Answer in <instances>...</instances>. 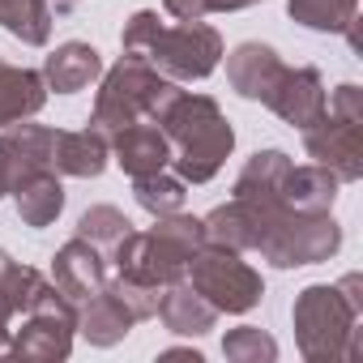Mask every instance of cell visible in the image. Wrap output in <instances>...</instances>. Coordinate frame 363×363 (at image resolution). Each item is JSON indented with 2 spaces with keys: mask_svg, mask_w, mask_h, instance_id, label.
I'll use <instances>...</instances> for the list:
<instances>
[{
  "mask_svg": "<svg viewBox=\"0 0 363 363\" xmlns=\"http://www.w3.org/2000/svg\"><path fill=\"white\" fill-rule=\"evenodd\" d=\"M295 342L312 363H354L363 354V278L346 274L342 282H320L299 291L295 308Z\"/></svg>",
  "mask_w": 363,
  "mask_h": 363,
  "instance_id": "obj_1",
  "label": "cell"
},
{
  "mask_svg": "<svg viewBox=\"0 0 363 363\" xmlns=\"http://www.w3.org/2000/svg\"><path fill=\"white\" fill-rule=\"evenodd\" d=\"M154 124L167 133L171 167L184 184H206V179H214L223 171V162L231 158V150H235V133H231L223 107L206 94L179 90Z\"/></svg>",
  "mask_w": 363,
  "mask_h": 363,
  "instance_id": "obj_2",
  "label": "cell"
},
{
  "mask_svg": "<svg viewBox=\"0 0 363 363\" xmlns=\"http://www.w3.org/2000/svg\"><path fill=\"white\" fill-rule=\"evenodd\" d=\"M120 48L154 65L171 82H201L223 60V35L206 22H175L167 26L154 9H137L120 35Z\"/></svg>",
  "mask_w": 363,
  "mask_h": 363,
  "instance_id": "obj_3",
  "label": "cell"
},
{
  "mask_svg": "<svg viewBox=\"0 0 363 363\" xmlns=\"http://www.w3.org/2000/svg\"><path fill=\"white\" fill-rule=\"evenodd\" d=\"M201 244H206L201 218H189V214L175 210V214L154 218L150 231H128L107 252V261L116 265L120 278L162 291V286H171V282L184 278V269H189V261H193V252Z\"/></svg>",
  "mask_w": 363,
  "mask_h": 363,
  "instance_id": "obj_4",
  "label": "cell"
},
{
  "mask_svg": "<svg viewBox=\"0 0 363 363\" xmlns=\"http://www.w3.org/2000/svg\"><path fill=\"white\" fill-rule=\"evenodd\" d=\"M179 94V86L171 77H162L154 65H145L141 56L124 52L120 65H111L103 73V86H99V99H94V111H90V128H99L107 141L137 124V120H158L162 107Z\"/></svg>",
  "mask_w": 363,
  "mask_h": 363,
  "instance_id": "obj_5",
  "label": "cell"
},
{
  "mask_svg": "<svg viewBox=\"0 0 363 363\" xmlns=\"http://www.w3.org/2000/svg\"><path fill=\"white\" fill-rule=\"evenodd\" d=\"M299 133H303L308 158H316V167L333 171L337 184H354L363 175V90L354 82L337 86L325 99L320 120H312Z\"/></svg>",
  "mask_w": 363,
  "mask_h": 363,
  "instance_id": "obj_6",
  "label": "cell"
},
{
  "mask_svg": "<svg viewBox=\"0 0 363 363\" xmlns=\"http://www.w3.org/2000/svg\"><path fill=\"white\" fill-rule=\"evenodd\" d=\"M184 278L193 282V291H197L206 303H214V312H227V316L252 312V308L261 303V295H265L261 274H257L235 248L214 244V240H206V244L193 252Z\"/></svg>",
  "mask_w": 363,
  "mask_h": 363,
  "instance_id": "obj_7",
  "label": "cell"
},
{
  "mask_svg": "<svg viewBox=\"0 0 363 363\" xmlns=\"http://www.w3.org/2000/svg\"><path fill=\"white\" fill-rule=\"evenodd\" d=\"M337 248H342V227L333 223V214H291L282 227L269 231V240L257 252L278 269H299L329 261Z\"/></svg>",
  "mask_w": 363,
  "mask_h": 363,
  "instance_id": "obj_8",
  "label": "cell"
},
{
  "mask_svg": "<svg viewBox=\"0 0 363 363\" xmlns=\"http://www.w3.org/2000/svg\"><path fill=\"white\" fill-rule=\"evenodd\" d=\"M73 333H77V308L52 291L39 308L26 312L22 329H13L9 337V350L18 359H39V363H56V359H69L73 350Z\"/></svg>",
  "mask_w": 363,
  "mask_h": 363,
  "instance_id": "obj_9",
  "label": "cell"
},
{
  "mask_svg": "<svg viewBox=\"0 0 363 363\" xmlns=\"http://www.w3.org/2000/svg\"><path fill=\"white\" fill-rule=\"evenodd\" d=\"M52 282H56V291H60L73 308L86 303L90 295H99V291L107 286V252L94 248L90 240L73 235V240L52 257Z\"/></svg>",
  "mask_w": 363,
  "mask_h": 363,
  "instance_id": "obj_10",
  "label": "cell"
},
{
  "mask_svg": "<svg viewBox=\"0 0 363 363\" xmlns=\"http://www.w3.org/2000/svg\"><path fill=\"white\" fill-rule=\"evenodd\" d=\"M325 82H320V73L312 69V65H299V69H286L282 77H278V86H274V94L265 99V107L278 116V120H286L291 128H308L312 120H320V111H325Z\"/></svg>",
  "mask_w": 363,
  "mask_h": 363,
  "instance_id": "obj_11",
  "label": "cell"
},
{
  "mask_svg": "<svg viewBox=\"0 0 363 363\" xmlns=\"http://www.w3.org/2000/svg\"><path fill=\"white\" fill-rule=\"evenodd\" d=\"M286 73V65H282V56L269 48V43H240L231 56H227V82H231V90L240 94V99H248V103H265L269 94H274V86H278V77Z\"/></svg>",
  "mask_w": 363,
  "mask_h": 363,
  "instance_id": "obj_12",
  "label": "cell"
},
{
  "mask_svg": "<svg viewBox=\"0 0 363 363\" xmlns=\"http://www.w3.org/2000/svg\"><path fill=\"white\" fill-rule=\"evenodd\" d=\"M111 158L137 179V175H154L162 167H171V141L154 120H137L128 128H120L111 137Z\"/></svg>",
  "mask_w": 363,
  "mask_h": 363,
  "instance_id": "obj_13",
  "label": "cell"
},
{
  "mask_svg": "<svg viewBox=\"0 0 363 363\" xmlns=\"http://www.w3.org/2000/svg\"><path fill=\"white\" fill-rule=\"evenodd\" d=\"M278 201L295 214H329L337 201V175L316 162H303V167L291 162L286 175L278 179Z\"/></svg>",
  "mask_w": 363,
  "mask_h": 363,
  "instance_id": "obj_14",
  "label": "cell"
},
{
  "mask_svg": "<svg viewBox=\"0 0 363 363\" xmlns=\"http://www.w3.org/2000/svg\"><path fill=\"white\" fill-rule=\"evenodd\" d=\"M154 316H158L171 333H179V337H201V333H210L214 320H218L214 303H206V299L193 291L189 278H179V282H171V286L158 291V312H154Z\"/></svg>",
  "mask_w": 363,
  "mask_h": 363,
  "instance_id": "obj_15",
  "label": "cell"
},
{
  "mask_svg": "<svg viewBox=\"0 0 363 363\" xmlns=\"http://www.w3.org/2000/svg\"><path fill=\"white\" fill-rule=\"evenodd\" d=\"M107 158H111V141L99 128H77V133L56 128V154H52L56 175L94 179V175L107 171Z\"/></svg>",
  "mask_w": 363,
  "mask_h": 363,
  "instance_id": "obj_16",
  "label": "cell"
},
{
  "mask_svg": "<svg viewBox=\"0 0 363 363\" xmlns=\"http://www.w3.org/2000/svg\"><path fill=\"white\" fill-rule=\"evenodd\" d=\"M43 103H48V82H43V73H35V69H26V65L0 60V128L39 116Z\"/></svg>",
  "mask_w": 363,
  "mask_h": 363,
  "instance_id": "obj_17",
  "label": "cell"
},
{
  "mask_svg": "<svg viewBox=\"0 0 363 363\" xmlns=\"http://www.w3.org/2000/svg\"><path fill=\"white\" fill-rule=\"evenodd\" d=\"M103 77V56L90 48V43H60L48 60H43V82H48V90H56V94H77V90H86L90 82H99Z\"/></svg>",
  "mask_w": 363,
  "mask_h": 363,
  "instance_id": "obj_18",
  "label": "cell"
},
{
  "mask_svg": "<svg viewBox=\"0 0 363 363\" xmlns=\"http://www.w3.org/2000/svg\"><path fill=\"white\" fill-rule=\"evenodd\" d=\"M9 197H13V206H18V214H22L26 227H52L60 218V210H65V189H60V175L56 171L26 175Z\"/></svg>",
  "mask_w": 363,
  "mask_h": 363,
  "instance_id": "obj_19",
  "label": "cell"
},
{
  "mask_svg": "<svg viewBox=\"0 0 363 363\" xmlns=\"http://www.w3.org/2000/svg\"><path fill=\"white\" fill-rule=\"evenodd\" d=\"M0 291H5V299L13 303V312H18V316H26L30 308H39V303L56 291V282H52V278H43L39 269H30V265L13 261L5 248H0Z\"/></svg>",
  "mask_w": 363,
  "mask_h": 363,
  "instance_id": "obj_20",
  "label": "cell"
},
{
  "mask_svg": "<svg viewBox=\"0 0 363 363\" xmlns=\"http://www.w3.org/2000/svg\"><path fill=\"white\" fill-rule=\"evenodd\" d=\"M52 22L56 18L48 0H0V26L30 48H43L52 39Z\"/></svg>",
  "mask_w": 363,
  "mask_h": 363,
  "instance_id": "obj_21",
  "label": "cell"
},
{
  "mask_svg": "<svg viewBox=\"0 0 363 363\" xmlns=\"http://www.w3.org/2000/svg\"><path fill=\"white\" fill-rule=\"evenodd\" d=\"M286 13L320 35H346L359 22V0H286Z\"/></svg>",
  "mask_w": 363,
  "mask_h": 363,
  "instance_id": "obj_22",
  "label": "cell"
},
{
  "mask_svg": "<svg viewBox=\"0 0 363 363\" xmlns=\"http://www.w3.org/2000/svg\"><path fill=\"white\" fill-rule=\"evenodd\" d=\"M133 197L145 214L162 218V214H175V210H184V197H189V184L179 175H171L167 167L154 171V175H137L133 179Z\"/></svg>",
  "mask_w": 363,
  "mask_h": 363,
  "instance_id": "obj_23",
  "label": "cell"
},
{
  "mask_svg": "<svg viewBox=\"0 0 363 363\" xmlns=\"http://www.w3.org/2000/svg\"><path fill=\"white\" fill-rule=\"evenodd\" d=\"M128 231H133V223H128L116 206H94V210H86V214L77 218V235L90 240V244L103 248V252H111Z\"/></svg>",
  "mask_w": 363,
  "mask_h": 363,
  "instance_id": "obj_24",
  "label": "cell"
},
{
  "mask_svg": "<svg viewBox=\"0 0 363 363\" xmlns=\"http://www.w3.org/2000/svg\"><path fill=\"white\" fill-rule=\"evenodd\" d=\"M223 354L231 363H274L278 359V342L269 333H261L257 325H240L223 337Z\"/></svg>",
  "mask_w": 363,
  "mask_h": 363,
  "instance_id": "obj_25",
  "label": "cell"
},
{
  "mask_svg": "<svg viewBox=\"0 0 363 363\" xmlns=\"http://www.w3.org/2000/svg\"><path fill=\"white\" fill-rule=\"evenodd\" d=\"M162 9L175 22H206L210 13H235V9H244V0H162Z\"/></svg>",
  "mask_w": 363,
  "mask_h": 363,
  "instance_id": "obj_26",
  "label": "cell"
},
{
  "mask_svg": "<svg viewBox=\"0 0 363 363\" xmlns=\"http://www.w3.org/2000/svg\"><path fill=\"white\" fill-rule=\"evenodd\" d=\"M13 303L5 299V291H0V346H9V337H13Z\"/></svg>",
  "mask_w": 363,
  "mask_h": 363,
  "instance_id": "obj_27",
  "label": "cell"
},
{
  "mask_svg": "<svg viewBox=\"0 0 363 363\" xmlns=\"http://www.w3.org/2000/svg\"><path fill=\"white\" fill-rule=\"evenodd\" d=\"M48 5H56V13H69L73 5H82V0H48Z\"/></svg>",
  "mask_w": 363,
  "mask_h": 363,
  "instance_id": "obj_28",
  "label": "cell"
},
{
  "mask_svg": "<svg viewBox=\"0 0 363 363\" xmlns=\"http://www.w3.org/2000/svg\"><path fill=\"white\" fill-rule=\"evenodd\" d=\"M0 197H9V179H5V167H0Z\"/></svg>",
  "mask_w": 363,
  "mask_h": 363,
  "instance_id": "obj_29",
  "label": "cell"
},
{
  "mask_svg": "<svg viewBox=\"0 0 363 363\" xmlns=\"http://www.w3.org/2000/svg\"><path fill=\"white\" fill-rule=\"evenodd\" d=\"M248 5H257V0H244V9H248Z\"/></svg>",
  "mask_w": 363,
  "mask_h": 363,
  "instance_id": "obj_30",
  "label": "cell"
}]
</instances>
